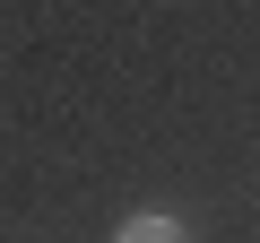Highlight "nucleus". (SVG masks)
Returning <instances> with one entry per match:
<instances>
[{"label": "nucleus", "instance_id": "1", "mask_svg": "<svg viewBox=\"0 0 260 243\" xmlns=\"http://www.w3.org/2000/svg\"><path fill=\"white\" fill-rule=\"evenodd\" d=\"M113 243H191V226H182L174 208H130Z\"/></svg>", "mask_w": 260, "mask_h": 243}]
</instances>
